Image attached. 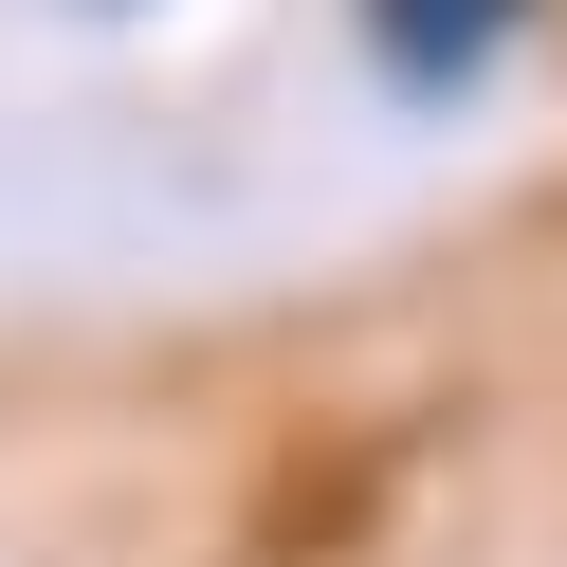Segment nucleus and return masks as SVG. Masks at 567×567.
Wrapping results in <instances>:
<instances>
[{
  "label": "nucleus",
  "instance_id": "1",
  "mask_svg": "<svg viewBox=\"0 0 567 567\" xmlns=\"http://www.w3.org/2000/svg\"><path fill=\"white\" fill-rule=\"evenodd\" d=\"M367 19V74L384 92H476L494 55L530 38V0H348Z\"/></svg>",
  "mask_w": 567,
  "mask_h": 567
}]
</instances>
